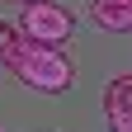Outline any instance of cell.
Here are the masks:
<instances>
[{
  "instance_id": "6da1fadb",
  "label": "cell",
  "mask_w": 132,
  "mask_h": 132,
  "mask_svg": "<svg viewBox=\"0 0 132 132\" xmlns=\"http://www.w3.org/2000/svg\"><path fill=\"white\" fill-rule=\"evenodd\" d=\"M5 71H14V80H24V85L38 90V94H66L71 80H76L71 61H66L57 47L28 38L24 28H19V43L5 52Z\"/></svg>"
},
{
  "instance_id": "7a4b0ae2",
  "label": "cell",
  "mask_w": 132,
  "mask_h": 132,
  "mask_svg": "<svg viewBox=\"0 0 132 132\" xmlns=\"http://www.w3.org/2000/svg\"><path fill=\"white\" fill-rule=\"evenodd\" d=\"M19 28L28 33V38L47 43V47H61V43L76 33V14L66 10V5H57V0H33V5H24Z\"/></svg>"
},
{
  "instance_id": "3957f363",
  "label": "cell",
  "mask_w": 132,
  "mask_h": 132,
  "mask_svg": "<svg viewBox=\"0 0 132 132\" xmlns=\"http://www.w3.org/2000/svg\"><path fill=\"white\" fill-rule=\"evenodd\" d=\"M104 113H109V132H132V71L118 76V80H109Z\"/></svg>"
},
{
  "instance_id": "277c9868",
  "label": "cell",
  "mask_w": 132,
  "mask_h": 132,
  "mask_svg": "<svg viewBox=\"0 0 132 132\" xmlns=\"http://www.w3.org/2000/svg\"><path fill=\"white\" fill-rule=\"evenodd\" d=\"M90 19L104 33H132V0H90Z\"/></svg>"
},
{
  "instance_id": "5b68a950",
  "label": "cell",
  "mask_w": 132,
  "mask_h": 132,
  "mask_svg": "<svg viewBox=\"0 0 132 132\" xmlns=\"http://www.w3.org/2000/svg\"><path fill=\"white\" fill-rule=\"evenodd\" d=\"M14 43H19V28H14V24H5V19H0V57H5L10 52V47Z\"/></svg>"
},
{
  "instance_id": "8992f818",
  "label": "cell",
  "mask_w": 132,
  "mask_h": 132,
  "mask_svg": "<svg viewBox=\"0 0 132 132\" xmlns=\"http://www.w3.org/2000/svg\"><path fill=\"white\" fill-rule=\"evenodd\" d=\"M19 5H33V0H19Z\"/></svg>"
}]
</instances>
